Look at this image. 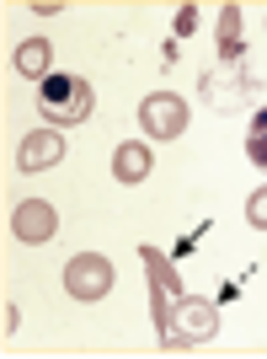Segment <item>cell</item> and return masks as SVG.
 <instances>
[{
  "mask_svg": "<svg viewBox=\"0 0 267 359\" xmlns=\"http://www.w3.org/2000/svg\"><path fill=\"white\" fill-rule=\"evenodd\" d=\"M91 81L86 75H48V81H38V113H43L48 123H80L91 118Z\"/></svg>",
  "mask_w": 267,
  "mask_h": 359,
  "instance_id": "cell-1",
  "label": "cell"
},
{
  "mask_svg": "<svg viewBox=\"0 0 267 359\" xmlns=\"http://www.w3.org/2000/svg\"><path fill=\"white\" fill-rule=\"evenodd\" d=\"M139 129H145L150 140H182V129H187V102H182L177 91L145 97V102H139Z\"/></svg>",
  "mask_w": 267,
  "mask_h": 359,
  "instance_id": "cell-2",
  "label": "cell"
},
{
  "mask_svg": "<svg viewBox=\"0 0 267 359\" xmlns=\"http://www.w3.org/2000/svg\"><path fill=\"white\" fill-rule=\"evenodd\" d=\"M214 327H219V311H214V300H203V295H177V306H171V338H166V344L214 338Z\"/></svg>",
  "mask_w": 267,
  "mask_h": 359,
  "instance_id": "cell-3",
  "label": "cell"
},
{
  "mask_svg": "<svg viewBox=\"0 0 267 359\" xmlns=\"http://www.w3.org/2000/svg\"><path fill=\"white\" fill-rule=\"evenodd\" d=\"M64 290H70L75 300H102L107 290H113V263H107L102 252H75L70 269H64Z\"/></svg>",
  "mask_w": 267,
  "mask_h": 359,
  "instance_id": "cell-4",
  "label": "cell"
},
{
  "mask_svg": "<svg viewBox=\"0 0 267 359\" xmlns=\"http://www.w3.org/2000/svg\"><path fill=\"white\" fill-rule=\"evenodd\" d=\"M59 231V210L48 204V198H22L11 210V236L27 241V247H38V241H48Z\"/></svg>",
  "mask_w": 267,
  "mask_h": 359,
  "instance_id": "cell-5",
  "label": "cell"
},
{
  "mask_svg": "<svg viewBox=\"0 0 267 359\" xmlns=\"http://www.w3.org/2000/svg\"><path fill=\"white\" fill-rule=\"evenodd\" d=\"M59 161H64L59 129H32V135L16 145V166H22V172H48V166H59Z\"/></svg>",
  "mask_w": 267,
  "mask_h": 359,
  "instance_id": "cell-6",
  "label": "cell"
},
{
  "mask_svg": "<svg viewBox=\"0 0 267 359\" xmlns=\"http://www.w3.org/2000/svg\"><path fill=\"white\" fill-rule=\"evenodd\" d=\"M150 166H155V161H150V145H139V140H129V145L113 150V177L129 182V188L150 177Z\"/></svg>",
  "mask_w": 267,
  "mask_h": 359,
  "instance_id": "cell-7",
  "label": "cell"
},
{
  "mask_svg": "<svg viewBox=\"0 0 267 359\" xmlns=\"http://www.w3.org/2000/svg\"><path fill=\"white\" fill-rule=\"evenodd\" d=\"M48 60H54V54H48L43 38H27V43L16 48V70L32 75V81H48Z\"/></svg>",
  "mask_w": 267,
  "mask_h": 359,
  "instance_id": "cell-8",
  "label": "cell"
},
{
  "mask_svg": "<svg viewBox=\"0 0 267 359\" xmlns=\"http://www.w3.org/2000/svg\"><path fill=\"white\" fill-rule=\"evenodd\" d=\"M219 54H224V65H240V6L219 11Z\"/></svg>",
  "mask_w": 267,
  "mask_h": 359,
  "instance_id": "cell-9",
  "label": "cell"
},
{
  "mask_svg": "<svg viewBox=\"0 0 267 359\" xmlns=\"http://www.w3.org/2000/svg\"><path fill=\"white\" fill-rule=\"evenodd\" d=\"M203 91H208V102L214 107H236L240 102V91H252V81H219V75H203Z\"/></svg>",
  "mask_w": 267,
  "mask_h": 359,
  "instance_id": "cell-10",
  "label": "cell"
},
{
  "mask_svg": "<svg viewBox=\"0 0 267 359\" xmlns=\"http://www.w3.org/2000/svg\"><path fill=\"white\" fill-rule=\"evenodd\" d=\"M246 156H252L257 166H267V107L252 118V135H246Z\"/></svg>",
  "mask_w": 267,
  "mask_h": 359,
  "instance_id": "cell-11",
  "label": "cell"
},
{
  "mask_svg": "<svg viewBox=\"0 0 267 359\" xmlns=\"http://www.w3.org/2000/svg\"><path fill=\"white\" fill-rule=\"evenodd\" d=\"M246 220H252L257 231H267V188H257V194L246 198Z\"/></svg>",
  "mask_w": 267,
  "mask_h": 359,
  "instance_id": "cell-12",
  "label": "cell"
},
{
  "mask_svg": "<svg viewBox=\"0 0 267 359\" xmlns=\"http://www.w3.org/2000/svg\"><path fill=\"white\" fill-rule=\"evenodd\" d=\"M171 27H177V38H187V32L198 27V6H182V11H177V22H171Z\"/></svg>",
  "mask_w": 267,
  "mask_h": 359,
  "instance_id": "cell-13",
  "label": "cell"
},
{
  "mask_svg": "<svg viewBox=\"0 0 267 359\" xmlns=\"http://www.w3.org/2000/svg\"><path fill=\"white\" fill-rule=\"evenodd\" d=\"M203 236H208V220L198 225L193 236H182V241H177V257H187V252H193V247H198V241H203Z\"/></svg>",
  "mask_w": 267,
  "mask_h": 359,
  "instance_id": "cell-14",
  "label": "cell"
}]
</instances>
